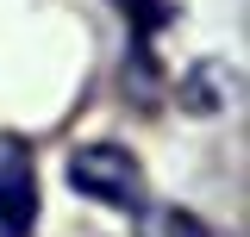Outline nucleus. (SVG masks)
Returning a JSON list of instances; mask_svg holds the SVG:
<instances>
[{"instance_id": "f03ea898", "label": "nucleus", "mask_w": 250, "mask_h": 237, "mask_svg": "<svg viewBox=\"0 0 250 237\" xmlns=\"http://www.w3.org/2000/svg\"><path fill=\"white\" fill-rule=\"evenodd\" d=\"M38 225V169L31 144L0 131V237H31Z\"/></svg>"}, {"instance_id": "7ed1b4c3", "label": "nucleus", "mask_w": 250, "mask_h": 237, "mask_svg": "<svg viewBox=\"0 0 250 237\" xmlns=\"http://www.w3.org/2000/svg\"><path fill=\"white\" fill-rule=\"evenodd\" d=\"M138 237H213V231L188 206H138Z\"/></svg>"}, {"instance_id": "f257e3e1", "label": "nucleus", "mask_w": 250, "mask_h": 237, "mask_svg": "<svg viewBox=\"0 0 250 237\" xmlns=\"http://www.w3.org/2000/svg\"><path fill=\"white\" fill-rule=\"evenodd\" d=\"M69 187L82 194V200H100V206L113 212H138L144 206V169H138V156L125 144H82L69 150Z\"/></svg>"}, {"instance_id": "20e7f679", "label": "nucleus", "mask_w": 250, "mask_h": 237, "mask_svg": "<svg viewBox=\"0 0 250 237\" xmlns=\"http://www.w3.org/2000/svg\"><path fill=\"white\" fill-rule=\"evenodd\" d=\"M119 6L131 13V31H138V38H150V31L163 25V13H169L163 0H119Z\"/></svg>"}]
</instances>
